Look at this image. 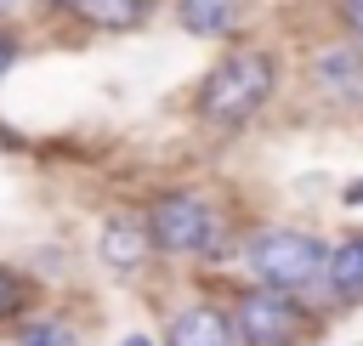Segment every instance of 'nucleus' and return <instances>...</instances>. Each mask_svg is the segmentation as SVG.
<instances>
[{"instance_id": "obj_1", "label": "nucleus", "mask_w": 363, "mask_h": 346, "mask_svg": "<svg viewBox=\"0 0 363 346\" xmlns=\"http://www.w3.org/2000/svg\"><path fill=\"white\" fill-rule=\"evenodd\" d=\"M267 91H272V62H267L261 51H233V57L204 79L199 108H204V119H216V125H238V119H250V113L267 102Z\"/></svg>"}, {"instance_id": "obj_2", "label": "nucleus", "mask_w": 363, "mask_h": 346, "mask_svg": "<svg viewBox=\"0 0 363 346\" xmlns=\"http://www.w3.org/2000/svg\"><path fill=\"white\" fill-rule=\"evenodd\" d=\"M147 233H153V244L170 250V255H199V250L216 244L221 221H216V210H210L204 199H193V193H170V199L153 204Z\"/></svg>"}, {"instance_id": "obj_3", "label": "nucleus", "mask_w": 363, "mask_h": 346, "mask_svg": "<svg viewBox=\"0 0 363 346\" xmlns=\"http://www.w3.org/2000/svg\"><path fill=\"white\" fill-rule=\"evenodd\" d=\"M250 267H255V278H261L267 289H301V284L318 278L323 250H318V238H306V233H267V238H255Z\"/></svg>"}, {"instance_id": "obj_4", "label": "nucleus", "mask_w": 363, "mask_h": 346, "mask_svg": "<svg viewBox=\"0 0 363 346\" xmlns=\"http://www.w3.org/2000/svg\"><path fill=\"white\" fill-rule=\"evenodd\" d=\"M238 335H244V346H295L301 318L284 301V289H255L238 301Z\"/></svg>"}, {"instance_id": "obj_5", "label": "nucleus", "mask_w": 363, "mask_h": 346, "mask_svg": "<svg viewBox=\"0 0 363 346\" xmlns=\"http://www.w3.org/2000/svg\"><path fill=\"white\" fill-rule=\"evenodd\" d=\"M147 244H153V233H147L142 221H130V216H113V221L102 227V261H108L113 272H136V267L147 261Z\"/></svg>"}, {"instance_id": "obj_6", "label": "nucleus", "mask_w": 363, "mask_h": 346, "mask_svg": "<svg viewBox=\"0 0 363 346\" xmlns=\"http://www.w3.org/2000/svg\"><path fill=\"white\" fill-rule=\"evenodd\" d=\"M170 346H233V329H227L221 312L193 306V312H182V318L170 323Z\"/></svg>"}, {"instance_id": "obj_7", "label": "nucleus", "mask_w": 363, "mask_h": 346, "mask_svg": "<svg viewBox=\"0 0 363 346\" xmlns=\"http://www.w3.org/2000/svg\"><path fill=\"white\" fill-rule=\"evenodd\" d=\"M318 79H323V91H335V96H363V57H357V51H329V57L318 62Z\"/></svg>"}, {"instance_id": "obj_8", "label": "nucleus", "mask_w": 363, "mask_h": 346, "mask_svg": "<svg viewBox=\"0 0 363 346\" xmlns=\"http://www.w3.org/2000/svg\"><path fill=\"white\" fill-rule=\"evenodd\" d=\"M176 11H182V28H193V34H221V28L238 17V0H182Z\"/></svg>"}, {"instance_id": "obj_9", "label": "nucleus", "mask_w": 363, "mask_h": 346, "mask_svg": "<svg viewBox=\"0 0 363 346\" xmlns=\"http://www.w3.org/2000/svg\"><path fill=\"white\" fill-rule=\"evenodd\" d=\"M85 23H96V28H130L142 11H147V0H68Z\"/></svg>"}, {"instance_id": "obj_10", "label": "nucleus", "mask_w": 363, "mask_h": 346, "mask_svg": "<svg viewBox=\"0 0 363 346\" xmlns=\"http://www.w3.org/2000/svg\"><path fill=\"white\" fill-rule=\"evenodd\" d=\"M329 278H335V295H346V301H357V295H363V238H352V244H340V250H335Z\"/></svg>"}, {"instance_id": "obj_11", "label": "nucleus", "mask_w": 363, "mask_h": 346, "mask_svg": "<svg viewBox=\"0 0 363 346\" xmlns=\"http://www.w3.org/2000/svg\"><path fill=\"white\" fill-rule=\"evenodd\" d=\"M23 346H79V340H74L68 323L45 318V323H28V329H23Z\"/></svg>"}, {"instance_id": "obj_12", "label": "nucleus", "mask_w": 363, "mask_h": 346, "mask_svg": "<svg viewBox=\"0 0 363 346\" xmlns=\"http://www.w3.org/2000/svg\"><path fill=\"white\" fill-rule=\"evenodd\" d=\"M17 295H23V289H17V284L0 272V312H11V306H17Z\"/></svg>"}, {"instance_id": "obj_13", "label": "nucleus", "mask_w": 363, "mask_h": 346, "mask_svg": "<svg viewBox=\"0 0 363 346\" xmlns=\"http://www.w3.org/2000/svg\"><path fill=\"white\" fill-rule=\"evenodd\" d=\"M11 57H17V40H11V34H0V74L11 68Z\"/></svg>"}, {"instance_id": "obj_14", "label": "nucleus", "mask_w": 363, "mask_h": 346, "mask_svg": "<svg viewBox=\"0 0 363 346\" xmlns=\"http://www.w3.org/2000/svg\"><path fill=\"white\" fill-rule=\"evenodd\" d=\"M346 204H363V182H352V187H346Z\"/></svg>"}, {"instance_id": "obj_15", "label": "nucleus", "mask_w": 363, "mask_h": 346, "mask_svg": "<svg viewBox=\"0 0 363 346\" xmlns=\"http://www.w3.org/2000/svg\"><path fill=\"white\" fill-rule=\"evenodd\" d=\"M346 11H352V23L363 28V0H346Z\"/></svg>"}, {"instance_id": "obj_16", "label": "nucleus", "mask_w": 363, "mask_h": 346, "mask_svg": "<svg viewBox=\"0 0 363 346\" xmlns=\"http://www.w3.org/2000/svg\"><path fill=\"white\" fill-rule=\"evenodd\" d=\"M119 346H153V340H142V335H130V340H119Z\"/></svg>"}, {"instance_id": "obj_17", "label": "nucleus", "mask_w": 363, "mask_h": 346, "mask_svg": "<svg viewBox=\"0 0 363 346\" xmlns=\"http://www.w3.org/2000/svg\"><path fill=\"white\" fill-rule=\"evenodd\" d=\"M0 6H6V0H0Z\"/></svg>"}]
</instances>
